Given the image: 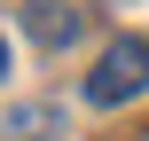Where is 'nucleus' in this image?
<instances>
[{"mask_svg": "<svg viewBox=\"0 0 149 141\" xmlns=\"http://www.w3.org/2000/svg\"><path fill=\"white\" fill-rule=\"evenodd\" d=\"M24 31H31L39 47H71V39L86 31V16L63 8V0H31V8H24Z\"/></svg>", "mask_w": 149, "mask_h": 141, "instance_id": "nucleus-2", "label": "nucleus"}, {"mask_svg": "<svg viewBox=\"0 0 149 141\" xmlns=\"http://www.w3.org/2000/svg\"><path fill=\"white\" fill-rule=\"evenodd\" d=\"M141 86H149V39H118V47L94 63L86 102H94V110H118V102H134Z\"/></svg>", "mask_w": 149, "mask_h": 141, "instance_id": "nucleus-1", "label": "nucleus"}, {"mask_svg": "<svg viewBox=\"0 0 149 141\" xmlns=\"http://www.w3.org/2000/svg\"><path fill=\"white\" fill-rule=\"evenodd\" d=\"M0 78H8V39H0Z\"/></svg>", "mask_w": 149, "mask_h": 141, "instance_id": "nucleus-3", "label": "nucleus"}]
</instances>
